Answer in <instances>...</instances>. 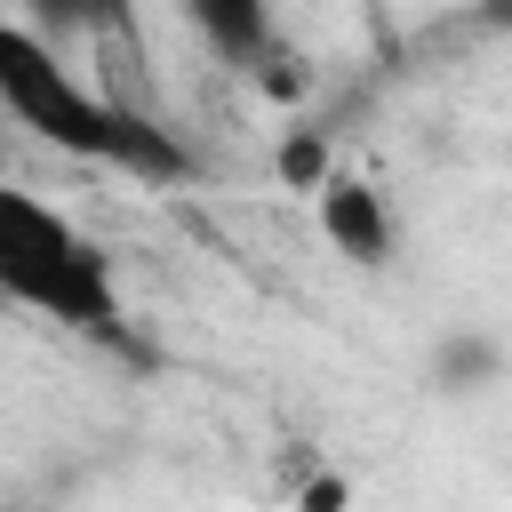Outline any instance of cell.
<instances>
[{"label":"cell","mask_w":512,"mask_h":512,"mask_svg":"<svg viewBox=\"0 0 512 512\" xmlns=\"http://www.w3.org/2000/svg\"><path fill=\"white\" fill-rule=\"evenodd\" d=\"M24 16L56 40V32H88V24H112V32H128L136 40V16H128V0H24Z\"/></svg>","instance_id":"cell-5"},{"label":"cell","mask_w":512,"mask_h":512,"mask_svg":"<svg viewBox=\"0 0 512 512\" xmlns=\"http://www.w3.org/2000/svg\"><path fill=\"white\" fill-rule=\"evenodd\" d=\"M184 16H192V32L232 64V72H264V80H280V32H272V0H184Z\"/></svg>","instance_id":"cell-4"},{"label":"cell","mask_w":512,"mask_h":512,"mask_svg":"<svg viewBox=\"0 0 512 512\" xmlns=\"http://www.w3.org/2000/svg\"><path fill=\"white\" fill-rule=\"evenodd\" d=\"M0 296L40 320H64L80 336H120L112 256L16 184H0Z\"/></svg>","instance_id":"cell-2"},{"label":"cell","mask_w":512,"mask_h":512,"mask_svg":"<svg viewBox=\"0 0 512 512\" xmlns=\"http://www.w3.org/2000/svg\"><path fill=\"white\" fill-rule=\"evenodd\" d=\"M280 176L304 184V192H320V184H328V144H320V136H288V144H280Z\"/></svg>","instance_id":"cell-6"},{"label":"cell","mask_w":512,"mask_h":512,"mask_svg":"<svg viewBox=\"0 0 512 512\" xmlns=\"http://www.w3.org/2000/svg\"><path fill=\"white\" fill-rule=\"evenodd\" d=\"M0 104L16 112V128H32L40 144H56L72 160H96V168H128V176H184L192 168V152L168 128L96 96L88 80H72V64L56 56V40L40 24L0 16Z\"/></svg>","instance_id":"cell-1"},{"label":"cell","mask_w":512,"mask_h":512,"mask_svg":"<svg viewBox=\"0 0 512 512\" xmlns=\"http://www.w3.org/2000/svg\"><path fill=\"white\" fill-rule=\"evenodd\" d=\"M312 200H320V232H328L336 256H352V264H392L400 232H392V208H384L376 184H360V176H328Z\"/></svg>","instance_id":"cell-3"}]
</instances>
